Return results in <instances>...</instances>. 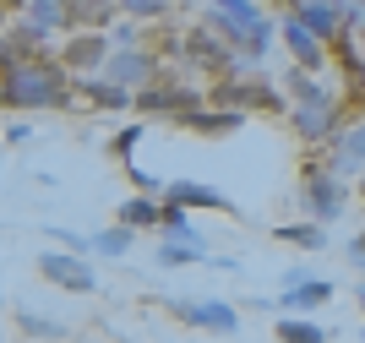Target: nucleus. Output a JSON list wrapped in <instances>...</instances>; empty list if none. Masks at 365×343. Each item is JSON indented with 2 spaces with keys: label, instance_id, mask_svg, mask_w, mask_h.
Listing matches in <instances>:
<instances>
[{
  "label": "nucleus",
  "instance_id": "7",
  "mask_svg": "<svg viewBox=\"0 0 365 343\" xmlns=\"http://www.w3.org/2000/svg\"><path fill=\"white\" fill-rule=\"evenodd\" d=\"M169 202H175V208H224V196H218V191H207V185H191V180L169 185Z\"/></svg>",
  "mask_w": 365,
  "mask_h": 343
},
{
  "label": "nucleus",
  "instance_id": "10",
  "mask_svg": "<svg viewBox=\"0 0 365 343\" xmlns=\"http://www.w3.org/2000/svg\"><path fill=\"white\" fill-rule=\"evenodd\" d=\"M289 44H294V55H300V66H317L322 60V44H317V33L305 28V22H289Z\"/></svg>",
  "mask_w": 365,
  "mask_h": 343
},
{
  "label": "nucleus",
  "instance_id": "21",
  "mask_svg": "<svg viewBox=\"0 0 365 343\" xmlns=\"http://www.w3.org/2000/svg\"><path fill=\"white\" fill-rule=\"evenodd\" d=\"M191 126H202V131H235V115H191Z\"/></svg>",
  "mask_w": 365,
  "mask_h": 343
},
{
  "label": "nucleus",
  "instance_id": "9",
  "mask_svg": "<svg viewBox=\"0 0 365 343\" xmlns=\"http://www.w3.org/2000/svg\"><path fill=\"white\" fill-rule=\"evenodd\" d=\"M300 136H333V109L327 104H305L300 109Z\"/></svg>",
  "mask_w": 365,
  "mask_h": 343
},
{
  "label": "nucleus",
  "instance_id": "22",
  "mask_svg": "<svg viewBox=\"0 0 365 343\" xmlns=\"http://www.w3.org/2000/svg\"><path fill=\"white\" fill-rule=\"evenodd\" d=\"M93 98H98V104H125V93L115 88V82H93Z\"/></svg>",
  "mask_w": 365,
  "mask_h": 343
},
{
  "label": "nucleus",
  "instance_id": "12",
  "mask_svg": "<svg viewBox=\"0 0 365 343\" xmlns=\"http://www.w3.org/2000/svg\"><path fill=\"white\" fill-rule=\"evenodd\" d=\"M278 240H289V245H305V251H317L322 240V224H294V229H278Z\"/></svg>",
  "mask_w": 365,
  "mask_h": 343
},
{
  "label": "nucleus",
  "instance_id": "18",
  "mask_svg": "<svg viewBox=\"0 0 365 343\" xmlns=\"http://www.w3.org/2000/svg\"><path fill=\"white\" fill-rule=\"evenodd\" d=\"M115 76H120V82H137V76H148V60L142 55H120L115 60Z\"/></svg>",
  "mask_w": 365,
  "mask_h": 343
},
{
  "label": "nucleus",
  "instance_id": "6",
  "mask_svg": "<svg viewBox=\"0 0 365 343\" xmlns=\"http://www.w3.org/2000/svg\"><path fill=\"white\" fill-rule=\"evenodd\" d=\"M333 295V284H322V278H305V284H294V289H284V311H311V305H322V300Z\"/></svg>",
  "mask_w": 365,
  "mask_h": 343
},
{
  "label": "nucleus",
  "instance_id": "15",
  "mask_svg": "<svg viewBox=\"0 0 365 343\" xmlns=\"http://www.w3.org/2000/svg\"><path fill=\"white\" fill-rule=\"evenodd\" d=\"M305 28L311 33H333V11H327L322 0H305Z\"/></svg>",
  "mask_w": 365,
  "mask_h": 343
},
{
  "label": "nucleus",
  "instance_id": "11",
  "mask_svg": "<svg viewBox=\"0 0 365 343\" xmlns=\"http://www.w3.org/2000/svg\"><path fill=\"white\" fill-rule=\"evenodd\" d=\"M202 256V245H191V240H169L164 251H158V262L164 267H185V262H197Z\"/></svg>",
  "mask_w": 365,
  "mask_h": 343
},
{
  "label": "nucleus",
  "instance_id": "4",
  "mask_svg": "<svg viewBox=\"0 0 365 343\" xmlns=\"http://www.w3.org/2000/svg\"><path fill=\"white\" fill-rule=\"evenodd\" d=\"M305 202H311L317 218H338V208H344V185H338V175H311V180H305Z\"/></svg>",
  "mask_w": 365,
  "mask_h": 343
},
{
  "label": "nucleus",
  "instance_id": "23",
  "mask_svg": "<svg viewBox=\"0 0 365 343\" xmlns=\"http://www.w3.org/2000/svg\"><path fill=\"white\" fill-rule=\"evenodd\" d=\"M22 327H28V332H49V338L61 332V327H55V322H44V316H28V311H22Z\"/></svg>",
  "mask_w": 365,
  "mask_h": 343
},
{
  "label": "nucleus",
  "instance_id": "14",
  "mask_svg": "<svg viewBox=\"0 0 365 343\" xmlns=\"http://www.w3.org/2000/svg\"><path fill=\"white\" fill-rule=\"evenodd\" d=\"M120 218H125V229H137V224H158L164 213L153 208V202H125V208H120Z\"/></svg>",
  "mask_w": 365,
  "mask_h": 343
},
{
  "label": "nucleus",
  "instance_id": "24",
  "mask_svg": "<svg viewBox=\"0 0 365 343\" xmlns=\"http://www.w3.org/2000/svg\"><path fill=\"white\" fill-rule=\"evenodd\" d=\"M109 0H76V16H104Z\"/></svg>",
  "mask_w": 365,
  "mask_h": 343
},
{
  "label": "nucleus",
  "instance_id": "16",
  "mask_svg": "<svg viewBox=\"0 0 365 343\" xmlns=\"http://www.w3.org/2000/svg\"><path fill=\"white\" fill-rule=\"evenodd\" d=\"M180 104H191L180 88H169V93H142V109H180Z\"/></svg>",
  "mask_w": 365,
  "mask_h": 343
},
{
  "label": "nucleus",
  "instance_id": "1",
  "mask_svg": "<svg viewBox=\"0 0 365 343\" xmlns=\"http://www.w3.org/2000/svg\"><path fill=\"white\" fill-rule=\"evenodd\" d=\"M6 98L11 104H55L61 98V71H49V66H11V76H6Z\"/></svg>",
  "mask_w": 365,
  "mask_h": 343
},
{
  "label": "nucleus",
  "instance_id": "5",
  "mask_svg": "<svg viewBox=\"0 0 365 343\" xmlns=\"http://www.w3.org/2000/svg\"><path fill=\"white\" fill-rule=\"evenodd\" d=\"M175 316H185L191 327H207V332H235V311L224 300H202V305H175Z\"/></svg>",
  "mask_w": 365,
  "mask_h": 343
},
{
  "label": "nucleus",
  "instance_id": "17",
  "mask_svg": "<svg viewBox=\"0 0 365 343\" xmlns=\"http://www.w3.org/2000/svg\"><path fill=\"white\" fill-rule=\"evenodd\" d=\"M125 245H131V229H104V235H98V251L104 256H120Z\"/></svg>",
  "mask_w": 365,
  "mask_h": 343
},
{
  "label": "nucleus",
  "instance_id": "8",
  "mask_svg": "<svg viewBox=\"0 0 365 343\" xmlns=\"http://www.w3.org/2000/svg\"><path fill=\"white\" fill-rule=\"evenodd\" d=\"M365 164V126H354L344 142H338V175H349V169Z\"/></svg>",
  "mask_w": 365,
  "mask_h": 343
},
{
  "label": "nucleus",
  "instance_id": "3",
  "mask_svg": "<svg viewBox=\"0 0 365 343\" xmlns=\"http://www.w3.org/2000/svg\"><path fill=\"white\" fill-rule=\"evenodd\" d=\"M38 272H44L49 284H61V289H76V295H88V289H93V267H88V262H76V256H66V251H49L44 262H38Z\"/></svg>",
  "mask_w": 365,
  "mask_h": 343
},
{
  "label": "nucleus",
  "instance_id": "20",
  "mask_svg": "<svg viewBox=\"0 0 365 343\" xmlns=\"http://www.w3.org/2000/svg\"><path fill=\"white\" fill-rule=\"evenodd\" d=\"M61 16H66V6H55V0H38V6H33V22H38V28L61 22Z\"/></svg>",
  "mask_w": 365,
  "mask_h": 343
},
{
  "label": "nucleus",
  "instance_id": "25",
  "mask_svg": "<svg viewBox=\"0 0 365 343\" xmlns=\"http://www.w3.org/2000/svg\"><path fill=\"white\" fill-rule=\"evenodd\" d=\"M93 55H104V49H93V39H82V44H76V49H71V60H76V66H88V60H93Z\"/></svg>",
  "mask_w": 365,
  "mask_h": 343
},
{
  "label": "nucleus",
  "instance_id": "26",
  "mask_svg": "<svg viewBox=\"0 0 365 343\" xmlns=\"http://www.w3.org/2000/svg\"><path fill=\"white\" fill-rule=\"evenodd\" d=\"M131 11H142V16H153V11H164V0H125Z\"/></svg>",
  "mask_w": 365,
  "mask_h": 343
},
{
  "label": "nucleus",
  "instance_id": "19",
  "mask_svg": "<svg viewBox=\"0 0 365 343\" xmlns=\"http://www.w3.org/2000/svg\"><path fill=\"white\" fill-rule=\"evenodd\" d=\"M164 224H169V235H175V240H191V245H197V229L185 224V213H180V208H169V213H164Z\"/></svg>",
  "mask_w": 365,
  "mask_h": 343
},
{
  "label": "nucleus",
  "instance_id": "2",
  "mask_svg": "<svg viewBox=\"0 0 365 343\" xmlns=\"http://www.w3.org/2000/svg\"><path fill=\"white\" fill-rule=\"evenodd\" d=\"M218 22H224L235 39H245V49L257 55V49H267V22L257 16V6L251 0H218Z\"/></svg>",
  "mask_w": 365,
  "mask_h": 343
},
{
  "label": "nucleus",
  "instance_id": "13",
  "mask_svg": "<svg viewBox=\"0 0 365 343\" xmlns=\"http://www.w3.org/2000/svg\"><path fill=\"white\" fill-rule=\"evenodd\" d=\"M278 338H284V343H322L327 332L311 327V322H278Z\"/></svg>",
  "mask_w": 365,
  "mask_h": 343
}]
</instances>
